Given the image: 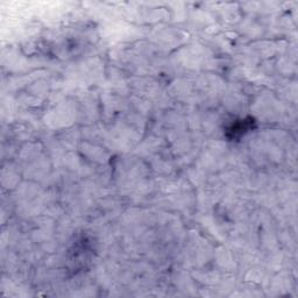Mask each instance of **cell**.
Instances as JSON below:
<instances>
[{
  "instance_id": "6da1fadb",
  "label": "cell",
  "mask_w": 298,
  "mask_h": 298,
  "mask_svg": "<svg viewBox=\"0 0 298 298\" xmlns=\"http://www.w3.org/2000/svg\"><path fill=\"white\" fill-rule=\"evenodd\" d=\"M254 121L251 118H248V119H244V120H239L238 123L233 124V125L228 128V132L232 134V138H234V136H240L244 134V133H246L249 130L251 127H253Z\"/></svg>"
}]
</instances>
